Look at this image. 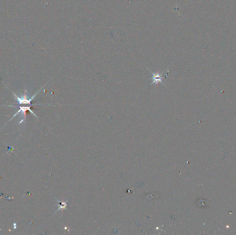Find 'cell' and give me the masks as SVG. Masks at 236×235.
I'll return each instance as SVG.
<instances>
[{"label":"cell","mask_w":236,"mask_h":235,"mask_svg":"<svg viewBox=\"0 0 236 235\" xmlns=\"http://www.w3.org/2000/svg\"><path fill=\"white\" fill-rule=\"evenodd\" d=\"M43 88H44V86L41 88L40 89L38 90L33 96L31 97V98H29L28 97H27V90L26 89L24 90V95H22L21 96H18V95H16L15 93H13V95H14V99L17 101V103L19 104H31V101L33 100L34 98L35 97H36L37 94L40 92L41 90H42Z\"/></svg>","instance_id":"obj_1"},{"label":"cell","mask_w":236,"mask_h":235,"mask_svg":"<svg viewBox=\"0 0 236 235\" xmlns=\"http://www.w3.org/2000/svg\"><path fill=\"white\" fill-rule=\"evenodd\" d=\"M158 83H162L163 84L162 77L161 76V74L158 73H152V83L151 84H158Z\"/></svg>","instance_id":"obj_2"},{"label":"cell","mask_w":236,"mask_h":235,"mask_svg":"<svg viewBox=\"0 0 236 235\" xmlns=\"http://www.w3.org/2000/svg\"><path fill=\"white\" fill-rule=\"evenodd\" d=\"M57 202H58V208L55 212V213L57 211L59 210H67V205H68V201H59V200H57Z\"/></svg>","instance_id":"obj_3"}]
</instances>
